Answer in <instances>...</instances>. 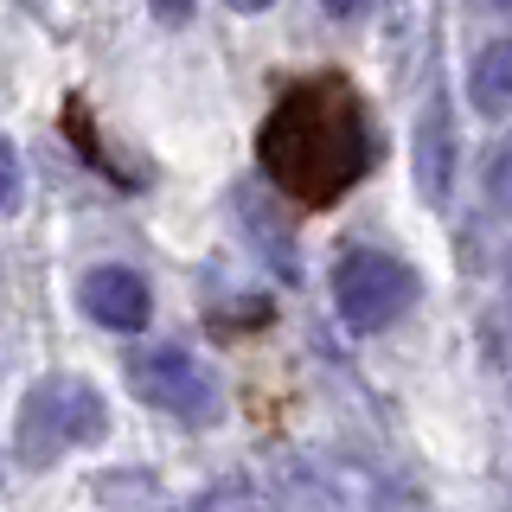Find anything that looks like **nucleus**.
Returning a JSON list of instances; mask_svg holds the SVG:
<instances>
[{"mask_svg":"<svg viewBox=\"0 0 512 512\" xmlns=\"http://www.w3.org/2000/svg\"><path fill=\"white\" fill-rule=\"evenodd\" d=\"M0 180H7V186H0V205H7V212H20V148H13V141H7V148H0Z\"/></svg>","mask_w":512,"mask_h":512,"instance_id":"nucleus-9","label":"nucleus"},{"mask_svg":"<svg viewBox=\"0 0 512 512\" xmlns=\"http://www.w3.org/2000/svg\"><path fill=\"white\" fill-rule=\"evenodd\" d=\"M103 429H109L103 391H96L90 378L58 372V378H39L20 397V416H13V455H20V468H52V461L71 455V448L103 442Z\"/></svg>","mask_w":512,"mask_h":512,"instance_id":"nucleus-2","label":"nucleus"},{"mask_svg":"<svg viewBox=\"0 0 512 512\" xmlns=\"http://www.w3.org/2000/svg\"><path fill=\"white\" fill-rule=\"evenodd\" d=\"M416 186H423V199H448V186H455V116H448V96L436 90L423 103V116H416Z\"/></svg>","mask_w":512,"mask_h":512,"instance_id":"nucleus-6","label":"nucleus"},{"mask_svg":"<svg viewBox=\"0 0 512 512\" xmlns=\"http://www.w3.org/2000/svg\"><path fill=\"white\" fill-rule=\"evenodd\" d=\"M77 301H84V314L96 320V327H109V333H141L148 314H154L148 282H141L135 269H122V263L90 269V276L77 282Z\"/></svg>","mask_w":512,"mask_h":512,"instance_id":"nucleus-5","label":"nucleus"},{"mask_svg":"<svg viewBox=\"0 0 512 512\" xmlns=\"http://www.w3.org/2000/svg\"><path fill=\"white\" fill-rule=\"evenodd\" d=\"M416 301V269L391 250L352 244L333 263V308L352 333H384L391 320H404V308Z\"/></svg>","mask_w":512,"mask_h":512,"instance_id":"nucleus-3","label":"nucleus"},{"mask_svg":"<svg viewBox=\"0 0 512 512\" xmlns=\"http://www.w3.org/2000/svg\"><path fill=\"white\" fill-rule=\"evenodd\" d=\"M506 295H512V256H506Z\"/></svg>","mask_w":512,"mask_h":512,"instance_id":"nucleus-11","label":"nucleus"},{"mask_svg":"<svg viewBox=\"0 0 512 512\" xmlns=\"http://www.w3.org/2000/svg\"><path fill=\"white\" fill-rule=\"evenodd\" d=\"M468 96H474L480 116H506L512 109V39L480 45V58L468 71Z\"/></svg>","mask_w":512,"mask_h":512,"instance_id":"nucleus-7","label":"nucleus"},{"mask_svg":"<svg viewBox=\"0 0 512 512\" xmlns=\"http://www.w3.org/2000/svg\"><path fill=\"white\" fill-rule=\"evenodd\" d=\"M480 192H487L493 212L512 218V135H500V141L487 148V160H480Z\"/></svg>","mask_w":512,"mask_h":512,"instance_id":"nucleus-8","label":"nucleus"},{"mask_svg":"<svg viewBox=\"0 0 512 512\" xmlns=\"http://www.w3.org/2000/svg\"><path fill=\"white\" fill-rule=\"evenodd\" d=\"M256 160L288 199L301 205H333L372 167V122L365 103L346 77H301L282 90L269 109L263 135H256Z\"/></svg>","mask_w":512,"mask_h":512,"instance_id":"nucleus-1","label":"nucleus"},{"mask_svg":"<svg viewBox=\"0 0 512 512\" xmlns=\"http://www.w3.org/2000/svg\"><path fill=\"white\" fill-rule=\"evenodd\" d=\"M192 512H256V500H250L244 487H218V493H205Z\"/></svg>","mask_w":512,"mask_h":512,"instance_id":"nucleus-10","label":"nucleus"},{"mask_svg":"<svg viewBox=\"0 0 512 512\" xmlns=\"http://www.w3.org/2000/svg\"><path fill=\"white\" fill-rule=\"evenodd\" d=\"M122 372H128V391H135L141 404L180 416V423H218V410H224L218 378L180 346H135Z\"/></svg>","mask_w":512,"mask_h":512,"instance_id":"nucleus-4","label":"nucleus"}]
</instances>
